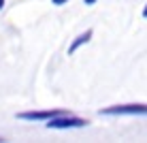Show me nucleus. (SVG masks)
<instances>
[{
  "instance_id": "obj_3",
  "label": "nucleus",
  "mask_w": 147,
  "mask_h": 143,
  "mask_svg": "<svg viewBox=\"0 0 147 143\" xmlns=\"http://www.w3.org/2000/svg\"><path fill=\"white\" fill-rule=\"evenodd\" d=\"M64 113V111L60 109H40V111H22V113H17L19 120H26V122H47L51 120V117Z\"/></svg>"
},
{
  "instance_id": "obj_4",
  "label": "nucleus",
  "mask_w": 147,
  "mask_h": 143,
  "mask_svg": "<svg viewBox=\"0 0 147 143\" xmlns=\"http://www.w3.org/2000/svg\"><path fill=\"white\" fill-rule=\"evenodd\" d=\"M92 34H94L92 30H85V32H81L79 37H75V41H73V43L68 45V56H73V54L77 52L79 47H83V45H88L90 41H92Z\"/></svg>"
},
{
  "instance_id": "obj_6",
  "label": "nucleus",
  "mask_w": 147,
  "mask_h": 143,
  "mask_svg": "<svg viewBox=\"0 0 147 143\" xmlns=\"http://www.w3.org/2000/svg\"><path fill=\"white\" fill-rule=\"evenodd\" d=\"M85 4H90V7H92V4H96V0H83Z\"/></svg>"
},
{
  "instance_id": "obj_2",
  "label": "nucleus",
  "mask_w": 147,
  "mask_h": 143,
  "mask_svg": "<svg viewBox=\"0 0 147 143\" xmlns=\"http://www.w3.org/2000/svg\"><path fill=\"white\" fill-rule=\"evenodd\" d=\"M47 128H53V130H66V128H83V126H88V120H83V117H77V115H70V113H60L51 117V120H47Z\"/></svg>"
},
{
  "instance_id": "obj_8",
  "label": "nucleus",
  "mask_w": 147,
  "mask_h": 143,
  "mask_svg": "<svg viewBox=\"0 0 147 143\" xmlns=\"http://www.w3.org/2000/svg\"><path fill=\"white\" fill-rule=\"evenodd\" d=\"M143 17H147V2H145V9H143Z\"/></svg>"
},
{
  "instance_id": "obj_1",
  "label": "nucleus",
  "mask_w": 147,
  "mask_h": 143,
  "mask_svg": "<svg viewBox=\"0 0 147 143\" xmlns=\"http://www.w3.org/2000/svg\"><path fill=\"white\" fill-rule=\"evenodd\" d=\"M100 115H147V103H124L102 107Z\"/></svg>"
},
{
  "instance_id": "obj_7",
  "label": "nucleus",
  "mask_w": 147,
  "mask_h": 143,
  "mask_svg": "<svg viewBox=\"0 0 147 143\" xmlns=\"http://www.w3.org/2000/svg\"><path fill=\"white\" fill-rule=\"evenodd\" d=\"M4 2H7V0H0V11L4 9Z\"/></svg>"
},
{
  "instance_id": "obj_5",
  "label": "nucleus",
  "mask_w": 147,
  "mask_h": 143,
  "mask_svg": "<svg viewBox=\"0 0 147 143\" xmlns=\"http://www.w3.org/2000/svg\"><path fill=\"white\" fill-rule=\"evenodd\" d=\"M51 2L55 4V7H62V4H66V2H68V0H51Z\"/></svg>"
}]
</instances>
